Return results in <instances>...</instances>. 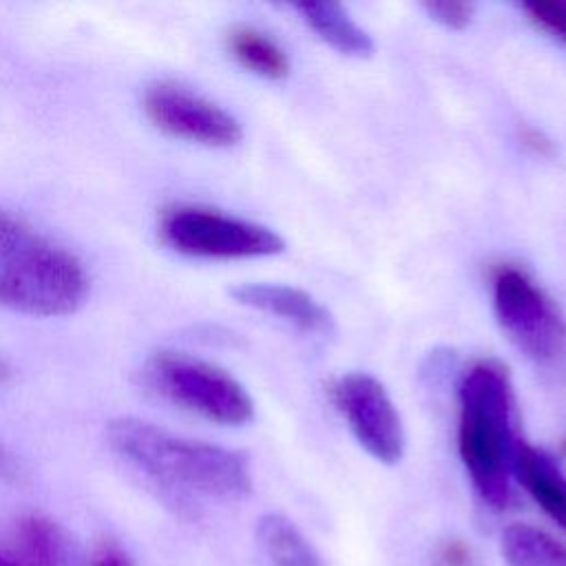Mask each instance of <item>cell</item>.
<instances>
[{
    "label": "cell",
    "instance_id": "obj_3",
    "mask_svg": "<svg viewBox=\"0 0 566 566\" xmlns=\"http://www.w3.org/2000/svg\"><path fill=\"white\" fill-rule=\"evenodd\" d=\"M88 290V272L71 250L0 208V307L66 316L84 305Z\"/></svg>",
    "mask_w": 566,
    "mask_h": 566
},
{
    "label": "cell",
    "instance_id": "obj_5",
    "mask_svg": "<svg viewBox=\"0 0 566 566\" xmlns=\"http://www.w3.org/2000/svg\"><path fill=\"white\" fill-rule=\"evenodd\" d=\"M142 376L157 396L210 422L241 427L254 418L248 389L208 360L181 352H157L144 363Z\"/></svg>",
    "mask_w": 566,
    "mask_h": 566
},
{
    "label": "cell",
    "instance_id": "obj_16",
    "mask_svg": "<svg viewBox=\"0 0 566 566\" xmlns=\"http://www.w3.org/2000/svg\"><path fill=\"white\" fill-rule=\"evenodd\" d=\"M522 9L535 27L566 44V0H533Z\"/></svg>",
    "mask_w": 566,
    "mask_h": 566
},
{
    "label": "cell",
    "instance_id": "obj_1",
    "mask_svg": "<svg viewBox=\"0 0 566 566\" xmlns=\"http://www.w3.org/2000/svg\"><path fill=\"white\" fill-rule=\"evenodd\" d=\"M108 447L181 509L237 502L252 491L245 453L190 440L148 420L122 416L106 424Z\"/></svg>",
    "mask_w": 566,
    "mask_h": 566
},
{
    "label": "cell",
    "instance_id": "obj_20",
    "mask_svg": "<svg viewBox=\"0 0 566 566\" xmlns=\"http://www.w3.org/2000/svg\"><path fill=\"white\" fill-rule=\"evenodd\" d=\"M93 566H133L130 559L124 555V551H119L113 544H104L102 551L97 553Z\"/></svg>",
    "mask_w": 566,
    "mask_h": 566
},
{
    "label": "cell",
    "instance_id": "obj_6",
    "mask_svg": "<svg viewBox=\"0 0 566 566\" xmlns=\"http://www.w3.org/2000/svg\"><path fill=\"white\" fill-rule=\"evenodd\" d=\"M157 232L170 250L195 259H261L285 250L276 230L192 203L164 208Z\"/></svg>",
    "mask_w": 566,
    "mask_h": 566
},
{
    "label": "cell",
    "instance_id": "obj_2",
    "mask_svg": "<svg viewBox=\"0 0 566 566\" xmlns=\"http://www.w3.org/2000/svg\"><path fill=\"white\" fill-rule=\"evenodd\" d=\"M458 451L480 493L504 509L513 500L511 475L515 453V396L506 367L493 358L471 365L460 380Z\"/></svg>",
    "mask_w": 566,
    "mask_h": 566
},
{
    "label": "cell",
    "instance_id": "obj_14",
    "mask_svg": "<svg viewBox=\"0 0 566 566\" xmlns=\"http://www.w3.org/2000/svg\"><path fill=\"white\" fill-rule=\"evenodd\" d=\"M230 55L250 73L283 80L290 75V57L283 46L254 27H237L226 38Z\"/></svg>",
    "mask_w": 566,
    "mask_h": 566
},
{
    "label": "cell",
    "instance_id": "obj_4",
    "mask_svg": "<svg viewBox=\"0 0 566 566\" xmlns=\"http://www.w3.org/2000/svg\"><path fill=\"white\" fill-rule=\"evenodd\" d=\"M493 310L506 338L553 382L566 380V316L522 268L493 274Z\"/></svg>",
    "mask_w": 566,
    "mask_h": 566
},
{
    "label": "cell",
    "instance_id": "obj_8",
    "mask_svg": "<svg viewBox=\"0 0 566 566\" xmlns=\"http://www.w3.org/2000/svg\"><path fill=\"white\" fill-rule=\"evenodd\" d=\"M332 400L347 420L358 444L371 458L382 464L402 460L405 427L378 378L367 371H349L332 385Z\"/></svg>",
    "mask_w": 566,
    "mask_h": 566
},
{
    "label": "cell",
    "instance_id": "obj_19",
    "mask_svg": "<svg viewBox=\"0 0 566 566\" xmlns=\"http://www.w3.org/2000/svg\"><path fill=\"white\" fill-rule=\"evenodd\" d=\"M520 139L526 148H531L535 155H542V157H551L555 153V146L551 142V137H546L539 128H533V126H522L520 128Z\"/></svg>",
    "mask_w": 566,
    "mask_h": 566
},
{
    "label": "cell",
    "instance_id": "obj_17",
    "mask_svg": "<svg viewBox=\"0 0 566 566\" xmlns=\"http://www.w3.org/2000/svg\"><path fill=\"white\" fill-rule=\"evenodd\" d=\"M422 9L433 22L453 31L467 29L473 20V4L462 0H427L422 2Z\"/></svg>",
    "mask_w": 566,
    "mask_h": 566
},
{
    "label": "cell",
    "instance_id": "obj_9",
    "mask_svg": "<svg viewBox=\"0 0 566 566\" xmlns=\"http://www.w3.org/2000/svg\"><path fill=\"white\" fill-rule=\"evenodd\" d=\"M230 296L239 305L270 314L307 336H336L332 312L301 287L283 283H241L230 287Z\"/></svg>",
    "mask_w": 566,
    "mask_h": 566
},
{
    "label": "cell",
    "instance_id": "obj_18",
    "mask_svg": "<svg viewBox=\"0 0 566 566\" xmlns=\"http://www.w3.org/2000/svg\"><path fill=\"white\" fill-rule=\"evenodd\" d=\"M0 480L9 484H22L27 480V471L22 462L2 444H0Z\"/></svg>",
    "mask_w": 566,
    "mask_h": 566
},
{
    "label": "cell",
    "instance_id": "obj_21",
    "mask_svg": "<svg viewBox=\"0 0 566 566\" xmlns=\"http://www.w3.org/2000/svg\"><path fill=\"white\" fill-rule=\"evenodd\" d=\"M11 376H13V371H11L9 363H7V360L0 356V385L9 382V380H11Z\"/></svg>",
    "mask_w": 566,
    "mask_h": 566
},
{
    "label": "cell",
    "instance_id": "obj_7",
    "mask_svg": "<svg viewBox=\"0 0 566 566\" xmlns=\"http://www.w3.org/2000/svg\"><path fill=\"white\" fill-rule=\"evenodd\" d=\"M142 108L155 128L190 144L230 148L243 137V128L232 113L175 82L146 86Z\"/></svg>",
    "mask_w": 566,
    "mask_h": 566
},
{
    "label": "cell",
    "instance_id": "obj_15",
    "mask_svg": "<svg viewBox=\"0 0 566 566\" xmlns=\"http://www.w3.org/2000/svg\"><path fill=\"white\" fill-rule=\"evenodd\" d=\"M506 566H566V546L531 524H511L502 533Z\"/></svg>",
    "mask_w": 566,
    "mask_h": 566
},
{
    "label": "cell",
    "instance_id": "obj_11",
    "mask_svg": "<svg viewBox=\"0 0 566 566\" xmlns=\"http://www.w3.org/2000/svg\"><path fill=\"white\" fill-rule=\"evenodd\" d=\"M513 473L537 506L566 531V475L542 449L517 440Z\"/></svg>",
    "mask_w": 566,
    "mask_h": 566
},
{
    "label": "cell",
    "instance_id": "obj_10",
    "mask_svg": "<svg viewBox=\"0 0 566 566\" xmlns=\"http://www.w3.org/2000/svg\"><path fill=\"white\" fill-rule=\"evenodd\" d=\"M0 566H80V551L53 520L27 515L15 526V546L0 551Z\"/></svg>",
    "mask_w": 566,
    "mask_h": 566
},
{
    "label": "cell",
    "instance_id": "obj_12",
    "mask_svg": "<svg viewBox=\"0 0 566 566\" xmlns=\"http://www.w3.org/2000/svg\"><path fill=\"white\" fill-rule=\"evenodd\" d=\"M294 9L303 22L334 51L349 57H367L374 53L371 35L356 24L338 2H296Z\"/></svg>",
    "mask_w": 566,
    "mask_h": 566
},
{
    "label": "cell",
    "instance_id": "obj_13",
    "mask_svg": "<svg viewBox=\"0 0 566 566\" xmlns=\"http://www.w3.org/2000/svg\"><path fill=\"white\" fill-rule=\"evenodd\" d=\"M256 544L270 566H323L314 546L281 513H268L259 520Z\"/></svg>",
    "mask_w": 566,
    "mask_h": 566
}]
</instances>
